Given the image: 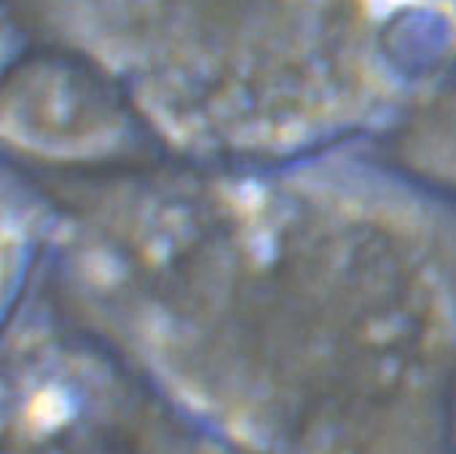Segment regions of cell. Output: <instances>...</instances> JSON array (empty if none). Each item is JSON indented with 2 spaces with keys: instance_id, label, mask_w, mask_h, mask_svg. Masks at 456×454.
<instances>
[{
  "instance_id": "cell-1",
  "label": "cell",
  "mask_w": 456,
  "mask_h": 454,
  "mask_svg": "<svg viewBox=\"0 0 456 454\" xmlns=\"http://www.w3.org/2000/svg\"><path fill=\"white\" fill-rule=\"evenodd\" d=\"M451 12H453V17H456V0H451Z\"/></svg>"
}]
</instances>
